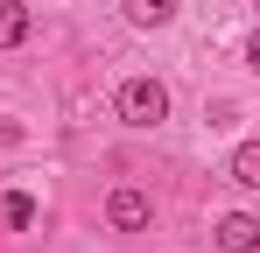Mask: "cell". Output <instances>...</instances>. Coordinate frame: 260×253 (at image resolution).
<instances>
[{"instance_id":"6da1fadb","label":"cell","mask_w":260,"mask_h":253,"mask_svg":"<svg viewBox=\"0 0 260 253\" xmlns=\"http://www.w3.org/2000/svg\"><path fill=\"white\" fill-rule=\"evenodd\" d=\"M120 120L127 126H162L169 120V84L162 78H127L120 84Z\"/></svg>"},{"instance_id":"3957f363","label":"cell","mask_w":260,"mask_h":253,"mask_svg":"<svg viewBox=\"0 0 260 253\" xmlns=\"http://www.w3.org/2000/svg\"><path fill=\"white\" fill-rule=\"evenodd\" d=\"M211 246L218 253H253L260 246V218H253V211H225L218 232H211Z\"/></svg>"},{"instance_id":"277c9868","label":"cell","mask_w":260,"mask_h":253,"mask_svg":"<svg viewBox=\"0 0 260 253\" xmlns=\"http://www.w3.org/2000/svg\"><path fill=\"white\" fill-rule=\"evenodd\" d=\"M36 28V14H28V0H0V49H14V42H28Z\"/></svg>"},{"instance_id":"7a4b0ae2","label":"cell","mask_w":260,"mask_h":253,"mask_svg":"<svg viewBox=\"0 0 260 253\" xmlns=\"http://www.w3.org/2000/svg\"><path fill=\"white\" fill-rule=\"evenodd\" d=\"M148 218H155V204H148V190H134V183L106 197V225H113V232H141Z\"/></svg>"},{"instance_id":"52a82bcc","label":"cell","mask_w":260,"mask_h":253,"mask_svg":"<svg viewBox=\"0 0 260 253\" xmlns=\"http://www.w3.org/2000/svg\"><path fill=\"white\" fill-rule=\"evenodd\" d=\"M0 218H7L14 232H21V225H36V197H28V190H7V197H0Z\"/></svg>"},{"instance_id":"8992f818","label":"cell","mask_w":260,"mask_h":253,"mask_svg":"<svg viewBox=\"0 0 260 253\" xmlns=\"http://www.w3.org/2000/svg\"><path fill=\"white\" fill-rule=\"evenodd\" d=\"M232 183L260 190V141H239V148H232Z\"/></svg>"},{"instance_id":"5b68a950","label":"cell","mask_w":260,"mask_h":253,"mask_svg":"<svg viewBox=\"0 0 260 253\" xmlns=\"http://www.w3.org/2000/svg\"><path fill=\"white\" fill-rule=\"evenodd\" d=\"M176 7H183V0H127V21L134 28H169Z\"/></svg>"},{"instance_id":"9c48e42d","label":"cell","mask_w":260,"mask_h":253,"mask_svg":"<svg viewBox=\"0 0 260 253\" xmlns=\"http://www.w3.org/2000/svg\"><path fill=\"white\" fill-rule=\"evenodd\" d=\"M253 7H260V0H253Z\"/></svg>"},{"instance_id":"ba28073f","label":"cell","mask_w":260,"mask_h":253,"mask_svg":"<svg viewBox=\"0 0 260 253\" xmlns=\"http://www.w3.org/2000/svg\"><path fill=\"white\" fill-rule=\"evenodd\" d=\"M246 71H260V28L246 36Z\"/></svg>"}]
</instances>
